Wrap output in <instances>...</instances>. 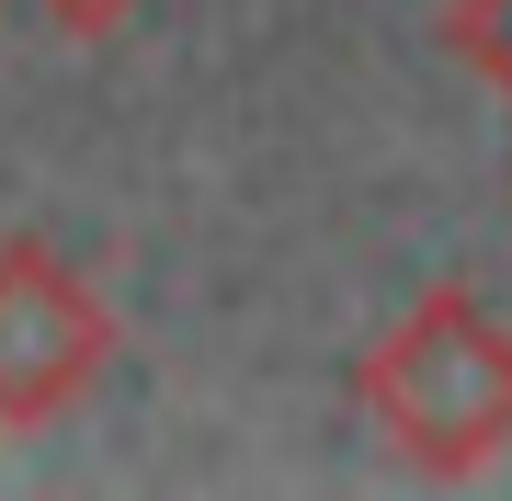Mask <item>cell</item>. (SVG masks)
Instances as JSON below:
<instances>
[{"mask_svg":"<svg viewBox=\"0 0 512 501\" xmlns=\"http://www.w3.org/2000/svg\"><path fill=\"white\" fill-rule=\"evenodd\" d=\"M365 410L421 479H478L512 456V331L478 285H421L365 353Z\"/></svg>","mask_w":512,"mask_h":501,"instance_id":"1","label":"cell"},{"mask_svg":"<svg viewBox=\"0 0 512 501\" xmlns=\"http://www.w3.org/2000/svg\"><path fill=\"white\" fill-rule=\"evenodd\" d=\"M114 365V308L46 240H0V433L57 422Z\"/></svg>","mask_w":512,"mask_h":501,"instance_id":"2","label":"cell"},{"mask_svg":"<svg viewBox=\"0 0 512 501\" xmlns=\"http://www.w3.org/2000/svg\"><path fill=\"white\" fill-rule=\"evenodd\" d=\"M444 57L512 103V0H444Z\"/></svg>","mask_w":512,"mask_h":501,"instance_id":"3","label":"cell"},{"mask_svg":"<svg viewBox=\"0 0 512 501\" xmlns=\"http://www.w3.org/2000/svg\"><path fill=\"white\" fill-rule=\"evenodd\" d=\"M35 12H46L69 46H114V35H126V23L148 12V0H35Z\"/></svg>","mask_w":512,"mask_h":501,"instance_id":"4","label":"cell"}]
</instances>
